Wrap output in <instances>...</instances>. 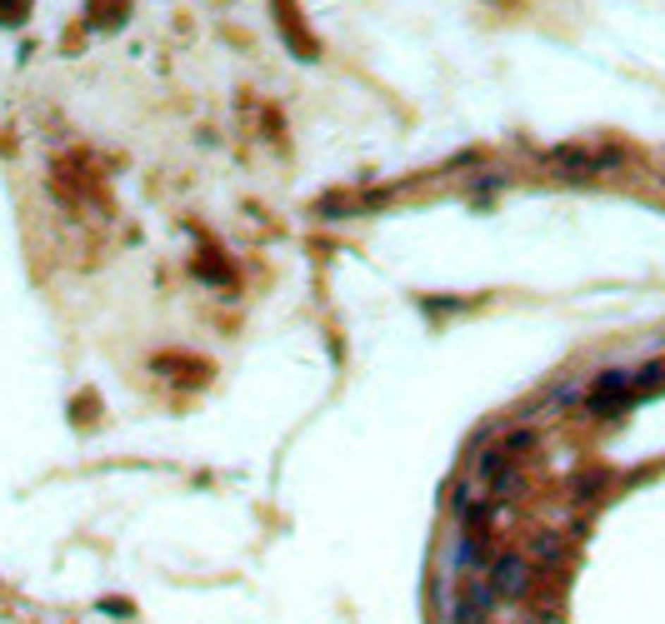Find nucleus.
<instances>
[{"instance_id":"obj_1","label":"nucleus","mask_w":665,"mask_h":624,"mask_svg":"<svg viewBox=\"0 0 665 624\" xmlns=\"http://www.w3.org/2000/svg\"><path fill=\"white\" fill-rule=\"evenodd\" d=\"M501 599H515V594H525L530 589V559L525 554H501L490 564V580H485Z\"/></svg>"}]
</instances>
